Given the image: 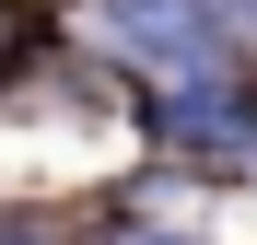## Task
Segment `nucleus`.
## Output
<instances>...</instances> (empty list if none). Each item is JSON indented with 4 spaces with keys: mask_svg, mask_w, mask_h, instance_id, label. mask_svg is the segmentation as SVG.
<instances>
[{
    "mask_svg": "<svg viewBox=\"0 0 257 245\" xmlns=\"http://www.w3.org/2000/svg\"><path fill=\"white\" fill-rule=\"evenodd\" d=\"M234 12L222 0H105V47L128 70H152L164 94H199V82H234Z\"/></svg>",
    "mask_w": 257,
    "mask_h": 245,
    "instance_id": "f257e3e1",
    "label": "nucleus"
},
{
    "mask_svg": "<svg viewBox=\"0 0 257 245\" xmlns=\"http://www.w3.org/2000/svg\"><path fill=\"white\" fill-rule=\"evenodd\" d=\"M12 24H24V12H12V0H0V70H12V47H24V35H12Z\"/></svg>",
    "mask_w": 257,
    "mask_h": 245,
    "instance_id": "f03ea898",
    "label": "nucleus"
},
{
    "mask_svg": "<svg viewBox=\"0 0 257 245\" xmlns=\"http://www.w3.org/2000/svg\"><path fill=\"white\" fill-rule=\"evenodd\" d=\"M141 245H176V233H141Z\"/></svg>",
    "mask_w": 257,
    "mask_h": 245,
    "instance_id": "7ed1b4c3",
    "label": "nucleus"
}]
</instances>
